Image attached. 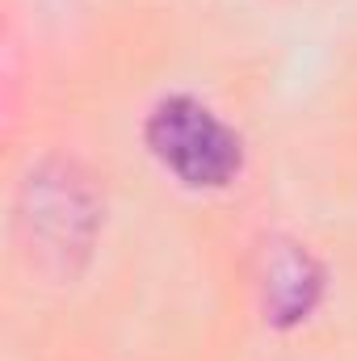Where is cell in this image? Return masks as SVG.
Wrapping results in <instances>:
<instances>
[{
	"label": "cell",
	"instance_id": "6da1fadb",
	"mask_svg": "<svg viewBox=\"0 0 357 361\" xmlns=\"http://www.w3.org/2000/svg\"><path fill=\"white\" fill-rule=\"evenodd\" d=\"M143 139L152 156L189 189H223L236 180L244 164L240 135L189 92H173L156 101V109L147 114Z\"/></svg>",
	"mask_w": 357,
	"mask_h": 361
},
{
	"label": "cell",
	"instance_id": "7a4b0ae2",
	"mask_svg": "<svg viewBox=\"0 0 357 361\" xmlns=\"http://www.w3.org/2000/svg\"><path fill=\"white\" fill-rule=\"evenodd\" d=\"M324 298V269L320 261L290 240H277L265 252L261 273V307L273 328H294L303 324Z\"/></svg>",
	"mask_w": 357,
	"mask_h": 361
},
{
	"label": "cell",
	"instance_id": "3957f363",
	"mask_svg": "<svg viewBox=\"0 0 357 361\" xmlns=\"http://www.w3.org/2000/svg\"><path fill=\"white\" fill-rule=\"evenodd\" d=\"M30 193H34L30 223H34V231L47 244H55L59 252L89 244L92 227H97V206H92L89 189L80 180H72L68 173L38 177V180H30Z\"/></svg>",
	"mask_w": 357,
	"mask_h": 361
}]
</instances>
